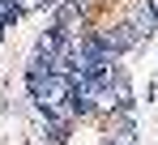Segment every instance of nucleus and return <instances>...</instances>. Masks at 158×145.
Segmentation results:
<instances>
[{
    "instance_id": "obj_1",
    "label": "nucleus",
    "mask_w": 158,
    "mask_h": 145,
    "mask_svg": "<svg viewBox=\"0 0 158 145\" xmlns=\"http://www.w3.org/2000/svg\"><path fill=\"white\" fill-rule=\"evenodd\" d=\"M56 30L64 39H77V30H81V9L77 4H60L56 9Z\"/></svg>"
},
{
    "instance_id": "obj_2",
    "label": "nucleus",
    "mask_w": 158,
    "mask_h": 145,
    "mask_svg": "<svg viewBox=\"0 0 158 145\" xmlns=\"http://www.w3.org/2000/svg\"><path fill=\"white\" fill-rule=\"evenodd\" d=\"M128 22L137 26L141 34H150V30L158 26V9L150 4V0H137V4H132V17H128Z\"/></svg>"
},
{
    "instance_id": "obj_3",
    "label": "nucleus",
    "mask_w": 158,
    "mask_h": 145,
    "mask_svg": "<svg viewBox=\"0 0 158 145\" xmlns=\"http://www.w3.org/2000/svg\"><path fill=\"white\" fill-rule=\"evenodd\" d=\"M22 17V0H0V26H13Z\"/></svg>"
},
{
    "instance_id": "obj_4",
    "label": "nucleus",
    "mask_w": 158,
    "mask_h": 145,
    "mask_svg": "<svg viewBox=\"0 0 158 145\" xmlns=\"http://www.w3.org/2000/svg\"><path fill=\"white\" fill-rule=\"evenodd\" d=\"M150 4H154V9H158V0H150Z\"/></svg>"
},
{
    "instance_id": "obj_5",
    "label": "nucleus",
    "mask_w": 158,
    "mask_h": 145,
    "mask_svg": "<svg viewBox=\"0 0 158 145\" xmlns=\"http://www.w3.org/2000/svg\"><path fill=\"white\" fill-rule=\"evenodd\" d=\"M0 34H4V26H0Z\"/></svg>"
}]
</instances>
